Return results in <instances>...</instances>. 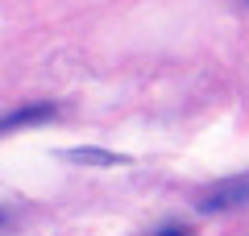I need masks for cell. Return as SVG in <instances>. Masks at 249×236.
Listing matches in <instances>:
<instances>
[{
    "label": "cell",
    "instance_id": "obj_1",
    "mask_svg": "<svg viewBox=\"0 0 249 236\" xmlns=\"http://www.w3.org/2000/svg\"><path fill=\"white\" fill-rule=\"evenodd\" d=\"M245 203H249V178H229L199 199V211H232V207H245Z\"/></svg>",
    "mask_w": 249,
    "mask_h": 236
},
{
    "label": "cell",
    "instance_id": "obj_2",
    "mask_svg": "<svg viewBox=\"0 0 249 236\" xmlns=\"http://www.w3.org/2000/svg\"><path fill=\"white\" fill-rule=\"evenodd\" d=\"M58 116V108L54 104H29V108H21V112H9L4 116V129H25V124H42V120H54Z\"/></svg>",
    "mask_w": 249,
    "mask_h": 236
},
{
    "label": "cell",
    "instance_id": "obj_3",
    "mask_svg": "<svg viewBox=\"0 0 249 236\" xmlns=\"http://www.w3.org/2000/svg\"><path fill=\"white\" fill-rule=\"evenodd\" d=\"M67 162H79V166H124L129 157L124 153H108V149H67Z\"/></svg>",
    "mask_w": 249,
    "mask_h": 236
},
{
    "label": "cell",
    "instance_id": "obj_4",
    "mask_svg": "<svg viewBox=\"0 0 249 236\" xmlns=\"http://www.w3.org/2000/svg\"><path fill=\"white\" fill-rule=\"evenodd\" d=\"M158 236H191L187 228H178V224H166V228H158Z\"/></svg>",
    "mask_w": 249,
    "mask_h": 236
}]
</instances>
